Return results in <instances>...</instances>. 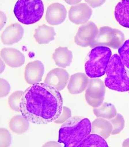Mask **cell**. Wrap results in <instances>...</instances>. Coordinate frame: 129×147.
<instances>
[{"mask_svg": "<svg viewBox=\"0 0 129 147\" xmlns=\"http://www.w3.org/2000/svg\"><path fill=\"white\" fill-rule=\"evenodd\" d=\"M63 98L58 90L45 83L32 84L22 94L20 111L34 124L55 121L63 110Z\"/></svg>", "mask_w": 129, "mask_h": 147, "instance_id": "cell-1", "label": "cell"}, {"mask_svg": "<svg viewBox=\"0 0 129 147\" xmlns=\"http://www.w3.org/2000/svg\"><path fill=\"white\" fill-rule=\"evenodd\" d=\"M0 96L3 98L9 93L11 87L8 82L1 78L0 79Z\"/></svg>", "mask_w": 129, "mask_h": 147, "instance_id": "cell-28", "label": "cell"}, {"mask_svg": "<svg viewBox=\"0 0 129 147\" xmlns=\"http://www.w3.org/2000/svg\"><path fill=\"white\" fill-rule=\"evenodd\" d=\"M91 129L90 119L80 116L71 117L60 126L58 141L63 144L64 147H77L91 133Z\"/></svg>", "mask_w": 129, "mask_h": 147, "instance_id": "cell-2", "label": "cell"}, {"mask_svg": "<svg viewBox=\"0 0 129 147\" xmlns=\"http://www.w3.org/2000/svg\"><path fill=\"white\" fill-rule=\"evenodd\" d=\"M71 117V109L67 107H63L62 113L60 117L54 121L56 124H61L69 119Z\"/></svg>", "mask_w": 129, "mask_h": 147, "instance_id": "cell-27", "label": "cell"}, {"mask_svg": "<svg viewBox=\"0 0 129 147\" xmlns=\"http://www.w3.org/2000/svg\"><path fill=\"white\" fill-rule=\"evenodd\" d=\"M98 31L97 27L93 22H88L79 28L74 38L75 43L82 47L90 46Z\"/></svg>", "mask_w": 129, "mask_h": 147, "instance_id": "cell-8", "label": "cell"}, {"mask_svg": "<svg viewBox=\"0 0 129 147\" xmlns=\"http://www.w3.org/2000/svg\"><path fill=\"white\" fill-rule=\"evenodd\" d=\"M89 82L88 76L83 73H77L71 76L67 89L71 94H79L86 89Z\"/></svg>", "mask_w": 129, "mask_h": 147, "instance_id": "cell-15", "label": "cell"}, {"mask_svg": "<svg viewBox=\"0 0 129 147\" xmlns=\"http://www.w3.org/2000/svg\"><path fill=\"white\" fill-rule=\"evenodd\" d=\"M23 92L18 91L14 92L9 96L8 103L12 110L16 112L20 111V103Z\"/></svg>", "mask_w": 129, "mask_h": 147, "instance_id": "cell-24", "label": "cell"}, {"mask_svg": "<svg viewBox=\"0 0 129 147\" xmlns=\"http://www.w3.org/2000/svg\"><path fill=\"white\" fill-rule=\"evenodd\" d=\"M92 13V10L87 4H79L72 6L69 10V20L75 24H83L89 20Z\"/></svg>", "mask_w": 129, "mask_h": 147, "instance_id": "cell-10", "label": "cell"}, {"mask_svg": "<svg viewBox=\"0 0 129 147\" xmlns=\"http://www.w3.org/2000/svg\"><path fill=\"white\" fill-rule=\"evenodd\" d=\"M10 133L6 129H0V147H8L11 144Z\"/></svg>", "mask_w": 129, "mask_h": 147, "instance_id": "cell-26", "label": "cell"}, {"mask_svg": "<svg viewBox=\"0 0 129 147\" xmlns=\"http://www.w3.org/2000/svg\"><path fill=\"white\" fill-rule=\"evenodd\" d=\"M44 73V66L39 60L30 62L27 64L24 78L27 83L32 85L41 81Z\"/></svg>", "mask_w": 129, "mask_h": 147, "instance_id": "cell-11", "label": "cell"}, {"mask_svg": "<svg viewBox=\"0 0 129 147\" xmlns=\"http://www.w3.org/2000/svg\"><path fill=\"white\" fill-rule=\"evenodd\" d=\"M105 85L119 92L129 91V70L122 63L119 55L112 56L106 71Z\"/></svg>", "mask_w": 129, "mask_h": 147, "instance_id": "cell-3", "label": "cell"}, {"mask_svg": "<svg viewBox=\"0 0 129 147\" xmlns=\"http://www.w3.org/2000/svg\"><path fill=\"white\" fill-rule=\"evenodd\" d=\"M111 57L112 51L107 47L98 46L92 48L84 66L87 76L95 79L105 75Z\"/></svg>", "mask_w": 129, "mask_h": 147, "instance_id": "cell-4", "label": "cell"}, {"mask_svg": "<svg viewBox=\"0 0 129 147\" xmlns=\"http://www.w3.org/2000/svg\"><path fill=\"white\" fill-rule=\"evenodd\" d=\"M124 39L123 32L108 26L100 28L90 47L91 48L104 46L113 49L119 48Z\"/></svg>", "mask_w": 129, "mask_h": 147, "instance_id": "cell-6", "label": "cell"}, {"mask_svg": "<svg viewBox=\"0 0 129 147\" xmlns=\"http://www.w3.org/2000/svg\"><path fill=\"white\" fill-rule=\"evenodd\" d=\"M55 35L54 28L43 24L35 30L34 37L38 43L45 44L54 40Z\"/></svg>", "mask_w": 129, "mask_h": 147, "instance_id": "cell-18", "label": "cell"}, {"mask_svg": "<svg viewBox=\"0 0 129 147\" xmlns=\"http://www.w3.org/2000/svg\"><path fill=\"white\" fill-rule=\"evenodd\" d=\"M112 130L113 126L110 122L103 118H99L92 122L91 132L99 135L105 139L109 137Z\"/></svg>", "mask_w": 129, "mask_h": 147, "instance_id": "cell-19", "label": "cell"}, {"mask_svg": "<svg viewBox=\"0 0 129 147\" xmlns=\"http://www.w3.org/2000/svg\"><path fill=\"white\" fill-rule=\"evenodd\" d=\"M81 1H65V2H67L69 5H75L78 4L81 2Z\"/></svg>", "mask_w": 129, "mask_h": 147, "instance_id": "cell-31", "label": "cell"}, {"mask_svg": "<svg viewBox=\"0 0 129 147\" xmlns=\"http://www.w3.org/2000/svg\"><path fill=\"white\" fill-rule=\"evenodd\" d=\"M86 2L93 8H96L98 6H100L105 1H86Z\"/></svg>", "mask_w": 129, "mask_h": 147, "instance_id": "cell-29", "label": "cell"}, {"mask_svg": "<svg viewBox=\"0 0 129 147\" xmlns=\"http://www.w3.org/2000/svg\"><path fill=\"white\" fill-rule=\"evenodd\" d=\"M109 121L113 126V130L111 134H119L123 129L125 122L123 117L120 114H117L114 117L109 119Z\"/></svg>", "mask_w": 129, "mask_h": 147, "instance_id": "cell-23", "label": "cell"}, {"mask_svg": "<svg viewBox=\"0 0 129 147\" xmlns=\"http://www.w3.org/2000/svg\"><path fill=\"white\" fill-rule=\"evenodd\" d=\"M1 73L3 72L5 68V65L4 63L2 62V60H1Z\"/></svg>", "mask_w": 129, "mask_h": 147, "instance_id": "cell-32", "label": "cell"}, {"mask_svg": "<svg viewBox=\"0 0 129 147\" xmlns=\"http://www.w3.org/2000/svg\"><path fill=\"white\" fill-rule=\"evenodd\" d=\"M1 57L5 63L12 68L21 66L25 61L24 54L15 48H3L1 52Z\"/></svg>", "mask_w": 129, "mask_h": 147, "instance_id": "cell-13", "label": "cell"}, {"mask_svg": "<svg viewBox=\"0 0 129 147\" xmlns=\"http://www.w3.org/2000/svg\"><path fill=\"white\" fill-rule=\"evenodd\" d=\"M93 112L97 117L107 119L112 118L117 114L115 106L109 102H104L99 107L94 108Z\"/></svg>", "mask_w": 129, "mask_h": 147, "instance_id": "cell-21", "label": "cell"}, {"mask_svg": "<svg viewBox=\"0 0 129 147\" xmlns=\"http://www.w3.org/2000/svg\"><path fill=\"white\" fill-rule=\"evenodd\" d=\"M67 15V9L64 6L59 3H54L47 8L46 20L50 25H59L66 20Z\"/></svg>", "mask_w": 129, "mask_h": 147, "instance_id": "cell-12", "label": "cell"}, {"mask_svg": "<svg viewBox=\"0 0 129 147\" xmlns=\"http://www.w3.org/2000/svg\"><path fill=\"white\" fill-rule=\"evenodd\" d=\"M105 138L95 133H90L77 147H108Z\"/></svg>", "mask_w": 129, "mask_h": 147, "instance_id": "cell-22", "label": "cell"}, {"mask_svg": "<svg viewBox=\"0 0 129 147\" xmlns=\"http://www.w3.org/2000/svg\"><path fill=\"white\" fill-rule=\"evenodd\" d=\"M73 57V53L67 47H60L55 49L53 54L55 64L62 68L70 65Z\"/></svg>", "mask_w": 129, "mask_h": 147, "instance_id": "cell-17", "label": "cell"}, {"mask_svg": "<svg viewBox=\"0 0 129 147\" xmlns=\"http://www.w3.org/2000/svg\"><path fill=\"white\" fill-rule=\"evenodd\" d=\"M29 121L23 115H16L12 118L9 121V128L14 133L20 134L27 131Z\"/></svg>", "mask_w": 129, "mask_h": 147, "instance_id": "cell-20", "label": "cell"}, {"mask_svg": "<svg viewBox=\"0 0 129 147\" xmlns=\"http://www.w3.org/2000/svg\"><path fill=\"white\" fill-rule=\"evenodd\" d=\"M43 147H61V145L54 141L48 142L43 145Z\"/></svg>", "mask_w": 129, "mask_h": 147, "instance_id": "cell-30", "label": "cell"}, {"mask_svg": "<svg viewBox=\"0 0 129 147\" xmlns=\"http://www.w3.org/2000/svg\"><path fill=\"white\" fill-rule=\"evenodd\" d=\"M24 29L19 24H15L7 28L1 34L2 43L7 45H13L22 39Z\"/></svg>", "mask_w": 129, "mask_h": 147, "instance_id": "cell-14", "label": "cell"}, {"mask_svg": "<svg viewBox=\"0 0 129 147\" xmlns=\"http://www.w3.org/2000/svg\"><path fill=\"white\" fill-rule=\"evenodd\" d=\"M105 92V85L101 80H89L85 94L87 102L94 108L99 107L103 103Z\"/></svg>", "mask_w": 129, "mask_h": 147, "instance_id": "cell-7", "label": "cell"}, {"mask_svg": "<svg viewBox=\"0 0 129 147\" xmlns=\"http://www.w3.org/2000/svg\"><path fill=\"white\" fill-rule=\"evenodd\" d=\"M44 11L43 1L38 0L18 1L14 9V15L18 21L27 25L38 22L43 17Z\"/></svg>", "mask_w": 129, "mask_h": 147, "instance_id": "cell-5", "label": "cell"}, {"mask_svg": "<svg viewBox=\"0 0 129 147\" xmlns=\"http://www.w3.org/2000/svg\"><path fill=\"white\" fill-rule=\"evenodd\" d=\"M118 53L122 63L129 70V39L124 41L120 46Z\"/></svg>", "mask_w": 129, "mask_h": 147, "instance_id": "cell-25", "label": "cell"}, {"mask_svg": "<svg viewBox=\"0 0 129 147\" xmlns=\"http://www.w3.org/2000/svg\"><path fill=\"white\" fill-rule=\"evenodd\" d=\"M114 16L120 25L129 28V0L120 1L115 6Z\"/></svg>", "mask_w": 129, "mask_h": 147, "instance_id": "cell-16", "label": "cell"}, {"mask_svg": "<svg viewBox=\"0 0 129 147\" xmlns=\"http://www.w3.org/2000/svg\"><path fill=\"white\" fill-rule=\"evenodd\" d=\"M69 79L67 71L60 68H55L48 74L44 83L50 85L58 91H61L65 88Z\"/></svg>", "mask_w": 129, "mask_h": 147, "instance_id": "cell-9", "label": "cell"}]
</instances>
